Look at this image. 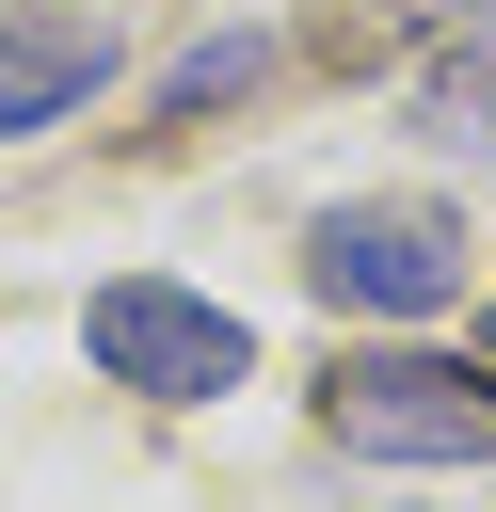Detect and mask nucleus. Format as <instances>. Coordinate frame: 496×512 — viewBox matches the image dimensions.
<instances>
[{
  "instance_id": "nucleus-7",
  "label": "nucleus",
  "mask_w": 496,
  "mask_h": 512,
  "mask_svg": "<svg viewBox=\"0 0 496 512\" xmlns=\"http://www.w3.org/2000/svg\"><path fill=\"white\" fill-rule=\"evenodd\" d=\"M496 0H384V16H352V32H320L336 64H368V32H480Z\"/></svg>"
},
{
  "instance_id": "nucleus-6",
  "label": "nucleus",
  "mask_w": 496,
  "mask_h": 512,
  "mask_svg": "<svg viewBox=\"0 0 496 512\" xmlns=\"http://www.w3.org/2000/svg\"><path fill=\"white\" fill-rule=\"evenodd\" d=\"M432 112H448V144H496V16L448 48V80H432Z\"/></svg>"
},
{
  "instance_id": "nucleus-4",
  "label": "nucleus",
  "mask_w": 496,
  "mask_h": 512,
  "mask_svg": "<svg viewBox=\"0 0 496 512\" xmlns=\"http://www.w3.org/2000/svg\"><path fill=\"white\" fill-rule=\"evenodd\" d=\"M112 64H128V16H96V0H0V144L64 128Z\"/></svg>"
},
{
  "instance_id": "nucleus-5",
  "label": "nucleus",
  "mask_w": 496,
  "mask_h": 512,
  "mask_svg": "<svg viewBox=\"0 0 496 512\" xmlns=\"http://www.w3.org/2000/svg\"><path fill=\"white\" fill-rule=\"evenodd\" d=\"M256 80H272V48H256V32H208V48L160 80V128H208V112H224V96H256Z\"/></svg>"
},
{
  "instance_id": "nucleus-2",
  "label": "nucleus",
  "mask_w": 496,
  "mask_h": 512,
  "mask_svg": "<svg viewBox=\"0 0 496 512\" xmlns=\"http://www.w3.org/2000/svg\"><path fill=\"white\" fill-rule=\"evenodd\" d=\"M304 288H320V304H352V320H432V304L464 288V224H448L432 192L320 208V240H304Z\"/></svg>"
},
{
  "instance_id": "nucleus-1",
  "label": "nucleus",
  "mask_w": 496,
  "mask_h": 512,
  "mask_svg": "<svg viewBox=\"0 0 496 512\" xmlns=\"http://www.w3.org/2000/svg\"><path fill=\"white\" fill-rule=\"evenodd\" d=\"M320 432L368 448V464H496V384L448 368V352H336Z\"/></svg>"
},
{
  "instance_id": "nucleus-3",
  "label": "nucleus",
  "mask_w": 496,
  "mask_h": 512,
  "mask_svg": "<svg viewBox=\"0 0 496 512\" xmlns=\"http://www.w3.org/2000/svg\"><path fill=\"white\" fill-rule=\"evenodd\" d=\"M80 352H96L112 384H144V400H224V384L256 368V336H240L224 304L160 288V272H112V288L80 304Z\"/></svg>"
}]
</instances>
